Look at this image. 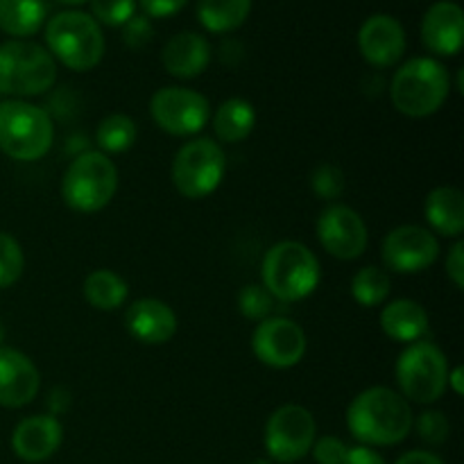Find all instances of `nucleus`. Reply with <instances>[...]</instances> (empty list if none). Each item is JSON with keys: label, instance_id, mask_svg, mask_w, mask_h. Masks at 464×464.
Returning a JSON list of instances; mask_svg holds the SVG:
<instances>
[{"label": "nucleus", "instance_id": "nucleus-1", "mask_svg": "<svg viewBox=\"0 0 464 464\" xmlns=\"http://www.w3.org/2000/svg\"><path fill=\"white\" fill-rule=\"evenodd\" d=\"M415 412L411 401L397 390L374 385L352 399L347 408V429L362 447H394L411 435Z\"/></svg>", "mask_w": 464, "mask_h": 464}, {"label": "nucleus", "instance_id": "nucleus-2", "mask_svg": "<svg viewBox=\"0 0 464 464\" xmlns=\"http://www.w3.org/2000/svg\"><path fill=\"white\" fill-rule=\"evenodd\" d=\"M322 281V266L315 252L299 240H279L261 263V285L275 302L295 304L311 297Z\"/></svg>", "mask_w": 464, "mask_h": 464}, {"label": "nucleus", "instance_id": "nucleus-3", "mask_svg": "<svg viewBox=\"0 0 464 464\" xmlns=\"http://www.w3.org/2000/svg\"><path fill=\"white\" fill-rule=\"evenodd\" d=\"M449 68L435 57H412L392 75L390 100L408 118H429L447 104L451 95Z\"/></svg>", "mask_w": 464, "mask_h": 464}, {"label": "nucleus", "instance_id": "nucleus-4", "mask_svg": "<svg viewBox=\"0 0 464 464\" xmlns=\"http://www.w3.org/2000/svg\"><path fill=\"white\" fill-rule=\"evenodd\" d=\"M44 36L45 50L53 54L54 62L75 72L93 71L102 62L104 50H107L100 23L80 9L54 14L45 23Z\"/></svg>", "mask_w": 464, "mask_h": 464}, {"label": "nucleus", "instance_id": "nucleus-5", "mask_svg": "<svg viewBox=\"0 0 464 464\" xmlns=\"http://www.w3.org/2000/svg\"><path fill=\"white\" fill-rule=\"evenodd\" d=\"M57 82V62L44 45L12 39L0 45V95L9 100L36 98Z\"/></svg>", "mask_w": 464, "mask_h": 464}, {"label": "nucleus", "instance_id": "nucleus-6", "mask_svg": "<svg viewBox=\"0 0 464 464\" xmlns=\"http://www.w3.org/2000/svg\"><path fill=\"white\" fill-rule=\"evenodd\" d=\"M118 168L107 154L91 150V152L77 154L66 168L62 177V199L71 211L91 213L102 211L116 198Z\"/></svg>", "mask_w": 464, "mask_h": 464}, {"label": "nucleus", "instance_id": "nucleus-7", "mask_svg": "<svg viewBox=\"0 0 464 464\" xmlns=\"http://www.w3.org/2000/svg\"><path fill=\"white\" fill-rule=\"evenodd\" d=\"M54 143L53 118L25 100L0 102V152L14 161H39Z\"/></svg>", "mask_w": 464, "mask_h": 464}, {"label": "nucleus", "instance_id": "nucleus-8", "mask_svg": "<svg viewBox=\"0 0 464 464\" xmlns=\"http://www.w3.org/2000/svg\"><path fill=\"white\" fill-rule=\"evenodd\" d=\"M394 376H397L399 394L406 401L430 406L447 392L449 358L438 344L420 340L406 344V349L399 353Z\"/></svg>", "mask_w": 464, "mask_h": 464}, {"label": "nucleus", "instance_id": "nucleus-9", "mask_svg": "<svg viewBox=\"0 0 464 464\" xmlns=\"http://www.w3.org/2000/svg\"><path fill=\"white\" fill-rule=\"evenodd\" d=\"M227 175V154L211 139H193L177 150L170 177L177 193L186 199H204L220 188Z\"/></svg>", "mask_w": 464, "mask_h": 464}, {"label": "nucleus", "instance_id": "nucleus-10", "mask_svg": "<svg viewBox=\"0 0 464 464\" xmlns=\"http://www.w3.org/2000/svg\"><path fill=\"white\" fill-rule=\"evenodd\" d=\"M317 440L315 417L299 403L279 406L266 421L263 444L270 460L279 464H295L311 453Z\"/></svg>", "mask_w": 464, "mask_h": 464}, {"label": "nucleus", "instance_id": "nucleus-11", "mask_svg": "<svg viewBox=\"0 0 464 464\" xmlns=\"http://www.w3.org/2000/svg\"><path fill=\"white\" fill-rule=\"evenodd\" d=\"M150 116L170 136H195L211 121V104L188 86H161L150 98Z\"/></svg>", "mask_w": 464, "mask_h": 464}, {"label": "nucleus", "instance_id": "nucleus-12", "mask_svg": "<svg viewBox=\"0 0 464 464\" xmlns=\"http://www.w3.org/2000/svg\"><path fill=\"white\" fill-rule=\"evenodd\" d=\"M308 349L306 334L290 317H267L252 334V352L258 362L272 370H290L304 361Z\"/></svg>", "mask_w": 464, "mask_h": 464}, {"label": "nucleus", "instance_id": "nucleus-13", "mask_svg": "<svg viewBox=\"0 0 464 464\" xmlns=\"http://www.w3.org/2000/svg\"><path fill=\"white\" fill-rule=\"evenodd\" d=\"M315 234L322 249L338 261H356L370 243L365 220L347 204H329L317 218Z\"/></svg>", "mask_w": 464, "mask_h": 464}, {"label": "nucleus", "instance_id": "nucleus-14", "mask_svg": "<svg viewBox=\"0 0 464 464\" xmlns=\"http://www.w3.org/2000/svg\"><path fill=\"white\" fill-rule=\"evenodd\" d=\"M440 256V240L429 227L401 225L390 231L381 245L385 267L397 275H420Z\"/></svg>", "mask_w": 464, "mask_h": 464}, {"label": "nucleus", "instance_id": "nucleus-15", "mask_svg": "<svg viewBox=\"0 0 464 464\" xmlns=\"http://www.w3.org/2000/svg\"><path fill=\"white\" fill-rule=\"evenodd\" d=\"M406 30L399 18L390 14H374L365 18L358 30V50L374 68H392L406 54Z\"/></svg>", "mask_w": 464, "mask_h": 464}, {"label": "nucleus", "instance_id": "nucleus-16", "mask_svg": "<svg viewBox=\"0 0 464 464\" xmlns=\"http://www.w3.org/2000/svg\"><path fill=\"white\" fill-rule=\"evenodd\" d=\"M421 44L435 57H456L464 44V12L456 0H438L421 18Z\"/></svg>", "mask_w": 464, "mask_h": 464}, {"label": "nucleus", "instance_id": "nucleus-17", "mask_svg": "<svg viewBox=\"0 0 464 464\" xmlns=\"http://www.w3.org/2000/svg\"><path fill=\"white\" fill-rule=\"evenodd\" d=\"M41 390V374L27 353L0 347V406L25 408Z\"/></svg>", "mask_w": 464, "mask_h": 464}, {"label": "nucleus", "instance_id": "nucleus-18", "mask_svg": "<svg viewBox=\"0 0 464 464\" xmlns=\"http://www.w3.org/2000/svg\"><path fill=\"white\" fill-rule=\"evenodd\" d=\"M63 442V426L54 415H32L16 424L12 433V451L18 460L39 464L53 458Z\"/></svg>", "mask_w": 464, "mask_h": 464}, {"label": "nucleus", "instance_id": "nucleus-19", "mask_svg": "<svg viewBox=\"0 0 464 464\" xmlns=\"http://www.w3.org/2000/svg\"><path fill=\"white\" fill-rule=\"evenodd\" d=\"M125 326L136 343L154 347V344H166L175 338L179 320L166 302L157 297H143L136 299L127 308Z\"/></svg>", "mask_w": 464, "mask_h": 464}, {"label": "nucleus", "instance_id": "nucleus-20", "mask_svg": "<svg viewBox=\"0 0 464 464\" xmlns=\"http://www.w3.org/2000/svg\"><path fill=\"white\" fill-rule=\"evenodd\" d=\"M161 62L168 75L177 80H195L211 63V44L199 32H179L163 45Z\"/></svg>", "mask_w": 464, "mask_h": 464}, {"label": "nucleus", "instance_id": "nucleus-21", "mask_svg": "<svg viewBox=\"0 0 464 464\" xmlns=\"http://www.w3.org/2000/svg\"><path fill=\"white\" fill-rule=\"evenodd\" d=\"M381 329L390 340L401 344L420 343L429 334V313L415 299H392L383 304Z\"/></svg>", "mask_w": 464, "mask_h": 464}, {"label": "nucleus", "instance_id": "nucleus-22", "mask_svg": "<svg viewBox=\"0 0 464 464\" xmlns=\"http://www.w3.org/2000/svg\"><path fill=\"white\" fill-rule=\"evenodd\" d=\"M424 218L433 234L460 240L464 231V198L456 186H438L426 195Z\"/></svg>", "mask_w": 464, "mask_h": 464}, {"label": "nucleus", "instance_id": "nucleus-23", "mask_svg": "<svg viewBox=\"0 0 464 464\" xmlns=\"http://www.w3.org/2000/svg\"><path fill=\"white\" fill-rule=\"evenodd\" d=\"M216 139L222 143H243L256 127V109L245 98H229L211 116Z\"/></svg>", "mask_w": 464, "mask_h": 464}, {"label": "nucleus", "instance_id": "nucleus-24", "mask_svg": "<svg viewBox=\"0 0 464 464\" xmlns=\"http://www.w3.org/2000/svg\"><path fill=\"white\" fill-rule=\"evenodd\" d=\"M198 21L211 34H229L252 14V0H198Z\"/></svg>", "mask_w": 464, "mask_h": 464}, {"label": "nucleus", "instance_id": "nucleus-25", "mask_svg": "<svg viewBox=\"0 0 464 464\" xmlns=\"http://www.w3.org/2000/svg\"><path fill=\"white\" fill-rule=\"evenodd\" d=\"M44 0H0V30L14 39H27L45 25Z\"/></svg>", "mask_w": 464, "mask_h": 464}, {"label": "nucleus", "instance_id": "nucleus-26", "mask_svg": "<svg viewBox=\"0 0 464 464\" xmlns=\"http://www.w3.org/2000/svg\"><path fill=\"white\" fill-rule=\"evenodd\" d=\"M82 293H84V299L95 311L111 313L125 306L127 297H130V285L113 270L100 267V270H91L86 275L84 284H82Z\"/></svg>", "mask_w": 464, "mask_h": 464}, {"label": "nucleus", "instance_id": "nucleus-27", "mask_svg": "<svg viewBox=\"0 0 464 464\" xmlns=\"http://www.w3.org/2000/svg\"><path fill=\"white\" fill-rule=\"evenodd\" d=\"M139 139V125L127 113H109L98 122L95 130V143L98 152L102 154H125L130 152Z\"/></svg>", "mask_w": 464, "mask_h": 464}, {"label": "nucleus", "instance_id": "nucleus-28", "mask_svg": "<svg viewBox=\"0 0 464 464\" xmlns=\"http://www.w3.org/2000/svg\"><path fill=\"white\" fill-rule=\"evenodd\" d=\"M392 293V281L390 275L381 267L367 266L352 276V297L362 308L383 306Z\"/></svg>", "mask_w": 464, "mask_h": 464}, {"label": "nucleus", "instance_id": "nucleus-29", "mask_svg": "<svg viewBox=\"0 0 464 464\" xmlns=\"http://www.w3.org/2000/svg\"><path fill=\"white\" fill-rule=\"evenodd\" d=\"M25 270V254L21 243L7 231H0V290L12 288Z\"/></svg>", "mask_w": 464, "mask_h": 464}, {"label": "nucleus", "instance_id": "nucleus-30", "mask_svg": "<svg viewBox=\"0 0 464 464\" xmlns=\"http://www.w3.org/2000/svg\"><path fill=\"white\" fill-rule=\"evenodd\" d=\"M275 304H276L275 297H272L261 284L243 285L238 293V311L240 315L247 317V320H254V322L267 320V317H272Z\"/></svg>", "mask_w": 464, "mask_h": 464}, {"label": "nucleus", "instance_id": "nucleus-31", "mask_svg": "<svg viewBox=\"0 0 464 464\" xmlns=\"http://www.w3.org/2000/svg\"><path fill=\"white\" fill-rule=\"evenodd\" d=\"M136 0H91V12L100 25L122 27L131 16H136Z\"/></svg>", "mask_w": 464, "mask_h": 464}, {"label": "nucleus", "instance_id": "nucleus-32", "mask_svg": "<svg viewBox=\"0 0 464 464\" xmlns=\"http://www.w3.org/2000/svg\"><path fill=\"white\" fill-rule=\"evenodd\" d=\"M311 188L320 199H338L344 190V172L335 163H320L311 175Z\"/></svg>", "mask_w": 464, "mask_h": 464}, {"label": "nucleus", "instance_id": "nucleus-33", "mask_svg": "<svg viewBox=\"0 0 464 464\" xmlns=\"http://www.w3.org/2000/svg\"><path fill=\"white\" fill-rule=\"evenodd\" d=\"M412 429H417L420 438L430 447H442L451 435V424H449L447 415L440 411H424L415 420Z\"/></svg>", "mask_w": 464, "mask_h": 464}, {"label": "nucleus", "instance_id": "nucleus-34", "mask_svg": "<svg viewBox=\"0 0 464 464\" xmlns=\"http://www.w3.org/2000/svg\"><path fill=\"white\" fill-rule=\"evenodd\" d=\"M349 447L340 438L334 435H322L313 442L311 456L317 464H343L347 458Z\"/></svg>", "mask_w": 464, "mask_h": 464}, {"label": "nucleus", "instance_id": "nucleus-35", "mask_svg": "<svg viewBox=\"0 0 464 464\" xmlns=\"http://www.w3.org/2000/svg\"><path fill=\"white\" fill-rule=\"evenodd\" d=\"M122 39H125V44L130 45L131 50L143 48V45L152 39V23H150V18L145 16V14L131 16L130 21L122 25Z\"/></svg>", "mask_w": 464, "mask_h": 464}, {"label": "nucleus", "instance_id": "nucleus-36", "mask_svg": "<svg viewBox=\"0 0 464 464\" xmlns=\"http://www.w3.org/2000/svg\"><path fill=\"white\" fill-rule=\"evenodd\" d=\"M148 18H170L188 5V0H136Z\"/></svg>", "mask_w": 464, "mask_h": 464}, {"label": "nucleus", "instance_id": "nucleus-37", "mask_svg": "<svg viewBox=\"0 0 464 464\" xmlns=\"http://www.w3.org/2000/svg\"><path fill=\"white\" fill-rule=\"evenodd\" d=\"M444 270H447V276L451 279V284L456 285L458 290L464 288V243L462 240H456L451 249L447 254V261H444Z\"/></svg>", "mask_w": 464, "mask_h": 464}, {"label": "nucleus", "instance_id": "nucleus-38", "mask_svg": "<svg viewBox=\"0 0 464 464\" xmlns=\"http://www.w3.org/2000/svg\"><path fill=\"white\" fill-rule=\"evenodd\" d=\"M343 464H385L383 458H381L379 451H374L372 447H349L347 458H344Z\"/></svg>", "mask_w": 464, "mask_h": 464}, {"label": "nucleus", "instance_id": "nucleus-39", "mask_svg": "<svg viewBox=\"0 0 464 464\" xmlns=\"http://www.w3.org/2000/svg\"><path fill=\"white\" fill-rule=\"evenodd\" d=\"M394 464H444V460L438 453L426 451V449H415V451L403 453Z\"/></svg>", "mask_w": 464, "mask_h": 464}, {"label": "nucleus", "instance_id": "nucleus-40", "mask_svg": "<svg viewBox=\"0 0 464 464\" xmlns=\"http://www.w3.org/2000/svg\"><path fill=\"white\" fill-rule=\"evenodd\" d=\"M447 388H451V392L456 394V397H462V394H464V370H462V365L449 367Z\"/></svg>", "mask_w": 464, "mask_h": 464}, {"label": "nucleus", "instance_id": "nucleus-41", "mask_svg": "<svg viewBox=\"0 0 464 464\" xmlns=\"http://www.w3.org/2000/svg\"><path fill=\"white\" fill-rule=\"evenodd\" d=\"M456 89H458V93H462V91H464V68H460V71H458Z\"/></svg>", "mask_w": 464, "mask_h": 464}, {"label": "nucleus", "instance_id": "nucleus-42", "mask_svg": "<svg viewBox=\"0 0 464 464\" xmlns=\"http://www.w3.org/2000/svg\"><path fill=\"white\" fill-rule=\"evenodd\" d=\"M57 3H62V5H71V7H77V5L91 3V0H57Z\"/></svg>", "mask_w": 464, "mask_h": 464}, {"label": "nucleus", "instance_id": "nucleus-43", "mask_svg": "<svg viewBox=\"0 0 464 464\" xmlns=\"http://www.w3.org/2000/svg\"><path fill=\"white\" fill-rule=\"evenodd\" d=\"M249 464H272V460H266V458H256V460H252Z\"/></svg>", "mask_w": 464, "mask_h": 464}, {"label": "nucleus", "instance_id": "nucleus-44", "mask_svg": "<svg viewBox=\"0 0 464 464\" xmlns=\"http://www.w3.org/2000/svg\"><path fill=\"white\" fill-rule=\"evenodd\" d=\"M3 340H5V324L3 320H0V347H3Z\"/></svg>", "mask_w": 464, "mask_h": 464}]
</instances>
